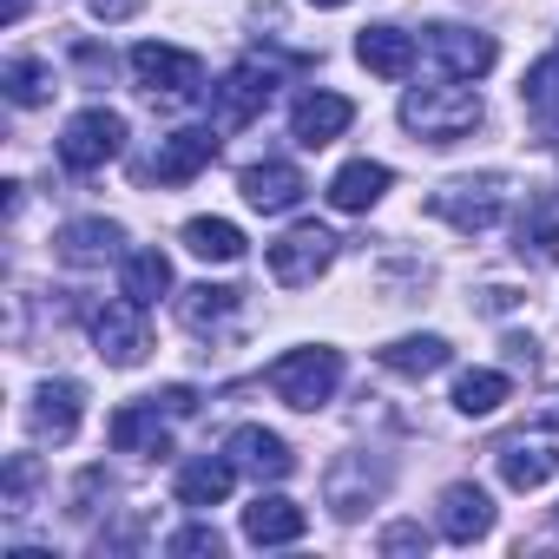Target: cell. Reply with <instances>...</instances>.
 <instances>
[{
    "mask_svg": "<svg viewBox=\"0 0 559 559\" xmlns=\"http://www.w3.org/2000/svg\"><path fill=\"white\" fill-rule=\"evenodd\" d=\"M270 389H276V402L317 415V408L343 389V349H323V343H317V349L276 356V362H270Z\"/></svg>",
    "mask_w": 559,
    "mask_h": 559,
    "instance_id": "1",
    "label": "cell"
},
{
    "mask_svg": "<svg viewBox=\"0 0 559 559\" xmlns=\"http://www.w3.org/2000/svg\"><path fill=\"white\" fill-rule=\"evenodd\" d=\"M402 126L421 132L428 145H454V139H467L480 126V93H467V86H415L402 99Z\"/></svg>",
    "mask_w": 559,
    "mask_h": 559,
    "instance_id": "2",
    "label": "cell"
},
{
    "mask_svg": "<svg viewBox=\"0 0 559 559\" xmlns=\"http://www.w3.org/2000/svg\"><path fill=\"white\" fill-rule=\"evenodd\" d=\"M132 80H139L152 99L185 106V99L204 93V60L185 53V47H158V40H145V47H132Z\"/></svg>",
    "mask_w": 559,
    "mask_h": 559,
    "instance_id": "3",
    "label": "cell"
},
{
    "mask_svg": "<svg viewBox=\"0 0 559 559\" xmlns=\"http://www.w3.org/2000/svg\"><path fill=\"white\" fill-rule=\"evenodd\" d=\"M336 263V237L323 230V224H297V230H284L270 243V276L284 290H304V284H317V276Z\"/></svg>",
    "mask_w": 559,
    "mask_h": 559,
    "instance_id": "4",
    "label": "cell"
},
{
    "mask_svg": "<svg viewBox=\"0 0 559 559\" xmlns=\"http://www.w3.org/2000/svg\"><path fill=\"white\" fill-rule=\"evenodd\" d=\"M119 145H126V119L106 112V106H93V112L67 119V132H60V165H67V171H99V165L119 158Z\"/></svg>",
    "mask_w": 559,
    "mask_h": 559,
    "instance_id": "5",
    "label": "cell"
},
{
    "mask_svg": "<svg viewBox=\"0 0 559 559\" xmlns=\"http://www.w3.org/2000/svg\"><path fill=\"white\" fill-rule=\"evenodd\" d=\"M428 211H435V217H448L454 230L480 237V230H493V224H500L507 191H500V178H454V185H441V191L428 198Z\"/></svg>",
    "mask_w": 559,
    "mask_h": 559,
    "instance_id": "6",
    "label": "cell"
},
{
    "mask_svg": "<svg viewBox=\"0 0 559 559\" xmlns=\"http://www.w3.org/2000/svg\"><path fill=\"white\" fill-rule=\"evenodd\" d=\"M93 343H99V356H106L112 369H139V362H145V349H152L145 304H132V297L106 304V310L93 317Z\"/></svg>",
    "mask_w": 559,
    "mask_h": 559,
    "instance_id": "7",
    "label": "cell"
},
{
    "mask_svg": "<svg viewBox=\"0 0 559 559\" xmlns=\"http://www.w3.org/2000/svg\"><path fill=\"white\" fill-rule=\"evenodd\" d=\"M270 99H276V73H270V67H257V60L230 67V73H224V86H211L217 126H250Z\"/></svg>",
    "mask_w": 559,
    "mask_h": 559,
    "instance_id": "8",
    "label": "cell"
},
{
    "mask_svg": "<svg viewBox=\"0 0 559 559\" xmlns=\"http://www.w3.org/2000/svg\"><path fill=\"white\" fill-rule=\"evenodd\" d=\"M211 158H217V132H211V126H185V132L158 139V152H152L145 178H152V185H191Z\"/></svg>",
    "mask_w": 559,
    "mask_h": 559,
    "instance_id": "9",
    "label": "cell"
},
{
    "mask_svg": "<svg viewBox=\"0 0 559 559\" xmlns=\"http://www.w3.org/2000/svg\"><path fill=\"white\" fill-rule=\"evenodd\" d=\"M382 487H389V467H376L369 454H343V461L330 467V480H323V493H330V513H336V520H356L362 507H376V500H382Z\"/></svg>",
    "mask_w": 559,
    "mask_h": 559,
    "instance_id": "10",
    "label": "cell"
},
{
    "mask_svg": "<svg viewBox=\"0 0 559 559\" xmlns=\"http://www.w3.org/2000/svg\"><path fill=\"white\" fill-rule=\"evenodd\" d=\"M237 191H243V204L250 211H297L304 204V171L290 165V158H263V165H243V178H237Z\"/></svg>",
    "mask_w": 559,
    "mask_h": 559,
    "instance_id": "11",
    "label": "cell"
},
{
    "mask_svg": "<svg viewBox=\"0 0 559 559\" xmlns=\"http://www.w3.org/2000/svg\"><path fill=\"white\" fill-rule=\"evenodd\" d=\"M428 53L448 67V80H480L500 60V47L487 34H474V27H428Z\"/></svg>",
    "mask_w": 559,
    "mask_h": 559,
    "instance_id": "12",
    "label": "cell"
},
{
    "mask_svg": "<svg viewBox=\"0 0 559 559\" xmlns=\"http://www.w3.org/2000/svg\"><path fill=\"white\" fill-rule=\"evenodd\" d=\"M349 119H356V106H349L343 93H304V99L290 106V139H297L304 152H317V145L343 139Z\"/></svg>",
    "mask_w": 559,
    "mask_h": 559,
    "instance_id": "13",
    "label": "cell"
},
{
    "mask_svg": "<svg viewBox=\"0 0 559 559\" xmlns=\"http://www.w3.org/2000/svg\"><path fill=\"white\" fill-rule=\"evenodd\" d=\"M310 533V513L297 507V500H284V493H257L250 507H243V539L250 546H290V539H304Z\"/></svg>",
    "mask_w": 559,
    "mask_h": 559,
    "instance_id": "14",
    "label": "cell"
},
{
    "mask_svg": "<svg viewBox=\"0 0 559 559\" xmlns=\"http://www.w3.org/2000/svg\"><path fill=\"white\" fill-rule=\"evenodd\" d=\"M224 454L237 461V474H257V480H290V467H297L290 441H284V435H270V428H237Z\"/></svg>",
    "mask_w": 559,
    "mask_h": 559,
    "instance_id": "15",
    "label": "cell"
},
{
    "mask_svg": "<svg viewBox=\"0 0 559 559\" xmlns=\"http://www.w3.org/2000/svg\"><path fill=\"white\" fill-rule=\"evenodd\" d=\"M80 402H86V395H80V382H40V389H34V408H27L34 435H40V441H53V448H60V441H73V435H80Z\"/></svg>",
    "mask_w": 559,
    "mask_h": 559,
    "instance_id": "16",
    "label": "cell"
},
{
    "mask_svg": "<svg viewBox=\"0 0 559 559\" xmlns=\"http://www.w3.org/2000/svg\"><path fill=\"white\" fill-rule=\"evenodd\" d=\"M119 243H126V230H119V224H106V217H80V224H67V230L53 237L60 263H73V270L112 263V257H119Z\"/></svg>",
    "mask_w": 559,
    "mask_h": 559,
    "instance_id": "17",
    "label": "cell"
},
{
    "mask_svg": "<svg viewBox=\"0 0 559 559\" xmlns=\"http://www.w3.org/2000/svg\"><path fill=\"white\" fill-rule=\"evenodd\" d=\"M106 435H112V448H119V454H145V461L171 454V428L158 421V402H132V408H119Z\"/></svg>",
    "mask_w": 559,
    "mask_h": 559,
    "instance_id": "18",
    "label": "cell"
},
{
    "mask_svg": "<svg viewBox=\"0 0 559 559\" xmlns=\"http://www.w3.org/2000/svg\"><path fill=\"white\" fill-rule=\"evenodd\" d=\"M441 533L461 539V546L487 539V533H493V500H487L474 480H454V487L441 493Z\"/></svg>",
    "mask_w": 559,
    "mask_h": 559,
    "instance_id": "19",
    "label": "cell"
},
{
    "mask_svg": "<svg viewBox=\"0 0 559 559\" xmlns=\"http://www.w3.org/2000/svg\"><path fill=\"white\" fill-rule=\"evenodd\" d=\"M230 480H237V461L230 454H198L178 467V507H224L230 500Z\"/></svg>",
    "mask_w": 559,
    "mask_h": 559,
    "instance_id": "20",
    "label": "cell"
},
{
    "mask_svg": "<svg viewBox=\"0 0 559 559\" xmlns=\"http://www.w3.org/2000/svg\"><path fill=\"white\" fill-rule=\"evenodd\" d=\"M356 60H362L376 80H408V67H415V34H402V27H362V34H356Z\"/></svg>",
    "mask_w": 559,
    "mask_h": 559,
    "instance_id": "21",
    "label": "cell"
},
{
    "mask_svg": "<svg viewBox=\"0 0 559 559\" xmlns=\"http://www.w3.org/2000/svg\"><path fill=\"white\" fill-rule=\"evenodd\" d=\"M395 185V171L389 165H376V158H356V165H343L336 178H330V204L336 211H369V204H382V191Z\"/></svg>",
    "mask_w": 559,
    "mask_h": 559,
    "instance_id": "22",
    "label": "cell"
},
{
    "mask_svg": "<svg viewBox=\"0 0 559 559\" xmlns=\"http://www.w3.org/2000/svg\"><path fill=\"white\" fill-rule=\"evenodd\" d=\"M559 474V454L546 448V441H507L500 448V480L513 487V493H533V487H546Z\"/></svg>",
    "mask_w": 559,
    "mask_h": 559,
    "instance_id": "23",
    "label": "cell"
},
{
    "mask_svg": "<svg viewBox=\"0 0 559 559\" xmlns=\"http://www.w3.org/2000/svg\"><path fill=\"white\" fill-rule=\"evenodd\" d=\"M171 290V257L165 250H132L126 257V270H119V297H132V304H158Z\"/></svg>",
    "mask_w": 559,
    "mask_h": 559,
    "instance_id": "24",
    "label": "cell"
},
{
    "mask_svg": "<svg viewBox=\"0 0 559 559\" xmlns=\"http://www.w3.org/2000/svg\"><path fill=\"white\" fill-rule=\"evenodd\" d=\"M448 362H454L448 336H402V343L382 349V369H395V376H408V382H421V376H435V369H448Z\"/></svg>",
    "mask_w": 559,
    "mask_h": 559,
    "instance_id": "25",
    "label": "cell"
},
{
    "mask_svg": "<svg viewBox=\"0 0 559 559\" xmlns=\"http://www.w3.org/2000/svg\"><path fill=\"white\" fill-rule=\"evenodd\" d=\"M185 250L204 257V263H237L243 257V230L230 217H191L185 224Z\"/></svg>",
    "mask_w": 559,
    "mask_h": 559,
    "instance_id": "26",
    "label": "cell"
},
{
    "mask_svg": "<svg viewBox=\"0 0 559 559\" xmlns=\"http://www.w3.org/2000/svg\"><path fill=\"white\" fill-rule=\"evenodd\" d=\"M513 395V382L500 376V369H467L461 382H454V408L467 415V421H480V415H493L500 402Z\"/></svg>",
    "mask_w": 559,
    "mask_h": 559,
    "instance_id": "27",
    "label": "cell"
},
{
    "mask_svg": "<svg viewBox=\"0 0 559 559\" xmlns=\"http://www.w3.org/2000/svg\"><path fill=\"white\" fill-rule=\"evenodd\" d=\"M0 86H8V99H14V106H47V99H53V67H47V60L14 53L8 67H0Z\"/></svg>",
    "mask_w": 559,
    "mask_h": 559,
    "instance_id": "28",
    "label": "cell"
},
{
    "mask_svg": "<svg viewBox=\"0 0 559 559\" xmlns=\"http://www.w3.org/2000/svg\"><path fill=\"white\" fill-rule=\"evenodd\" d=\"M237 304H243V290H230V284H198V290L178 297V317H185V330H211V323H224Z\"/></svg>",
    "mask_w": 559,
    "mask_h": 559,
    "instance_id": "29",
    "label": "cell"
},
{
    "mask_svg": "<svg viewBox=\"0 0 559 559\" xmlns=\"http://www.w3.org/2000/svg\"><path fill=\"white\" fill-rule=\"evenodd\" d=\"M520 257H533V263H552L559 257V211L552 204H533L520 217Z\"/></svg>",
    "mask_w": 559,
    "mask_h": 559,
    "instance_id": "30",
    "label": "cell"
},
{
    "mask_svg": "<svg viewBox=\"0 0 559 559\" xmlns=\"http://www.w3.org/2000/svg\"><path fill=\"white\" fill-rule=\"evenodd\" d=\"M520 99H526V112H539V119H552V112H559V53H552V60H539V67L526 73Z\"/></svg>",
    "mask_w": 559,
    "mask_h": 559,
    "instance_id": "31",
    "label": "cell"
},
{
    "mask_svg": "<svg viewBox=\"0 0 559 559\" xmlns=\"http://www.w3.org/2000/svg\"><path fill=\"white\" fill-rule=\"evenodd\" d=\"M27 493H34V454H14L8 461V513H27Z\"/></svg>",
    "mask_w": 559,
    "mask_h": 559,
    "instance_id": "32",
    "label": "cell"
},
{
    "mask_svg": "<svg viewBox=\"0 0 559 559\" xmlns=\"http://www.w3.org/2000/svg\"><path fill=\"white\" fill-rule=\"evenodd\" d=\"M382 552H428V526L421 520H395L382 533Z\"/></svg>",
    "mask_w": 559,
    "mask_h": 559,
    "instance_id": "33",
    "label": "cell"
},
{
    "mask_svg": "<svg viewBox=\"0 0 559 559\" xmlns=\"http://www.w3.org/2000/svg\"><path fill=\"white\" fill-rule=\"evenodd\" d=\"M171 552H224V533L217 526H185V533H171Z\"/></svg>",
    "mask_w": 559,
    "mask_h": 559,
    "instance_id": "34",
    "label": "cell"
},
{
    "mask_svg": "<svg viewBox=\"0 0 559 559\" xmlns=\"http://www.w3.org/2000/svg\"><path fill=\"white\" fill-rule=\"evenodd\" d=\"M86 8H93V21H126V14L145 8V0H86Z\"/></svg>",
    "mask_w": 559,
    "mask_h": 559,
    "instance_id": "35",
    "label": "cell"
},
{
    "mask_svg": "<svg viewBox=\"0 0 559 559\" xmlns=\"http://www.w3.org/2000/svg\"><path fill=\"white\" fill-rule=\"evenodd\" d=\"M73 60H80V73H86V80H99V73H112V60H106L99 47H73Z\"/></svg>",
    "mask_w": 559,
    "mask_h": 559,
    "instance_id": "36",
    "label": "cell"
},
{
    "mask_svg": "<svg viewBox=\"0 0 559 559\" xmlns=\"http://www.w3.org/2000/svg\"><path fill=\"white\" fill-rule=\"evenodd\" d=\"M152 402H158L165 415H191V408H198V395H191V389H165V395H152Z\"/></svg>",
    "mask_w": 559,
    "mask_h": 559,
    "instance_id": "37",
    "label": "cell"
},
{
    "mask_svg": "<svg viewBox=\"0 0 559 559\" xmlns=\"http://www.w3.org/2000/svg\"><path fill=\"white\" fill-rule=\"evenodd\" d=\"M0 21H8V27H14V21H27V0H0Z\"/></svg>",
    "mask_w": 559,
    "mask_h": 559,
    "instance_id": "38",
    "label": "cell"
},
{
    "mask_svg": "<svg viewBox=\"0 0 559 559\" xmlns=\"http://www.w3.org/2000/svg\"><path fill=\"white\" fill-rule=\"evenodd\" d=\"M539 421H546V428H559V395H546V402H539Z\"/></svg>",
    "mask_w": 559,
    "mask_h": 559,
    "instance_id": "39",
    "label": "cell"
},
{
    "mask_svg": "<svg viewBox=\"0 0 559 559\" xmlns=\"http://www.w3.org/2000/svg\"><path fill=\"white\" fill-rule=\"evenodd\" d=\"M310 8H349V0H310Z\"/></svg>",
    "mask_w": 559,
    "mask_h": 559,
    "instance_id": "40",
    "label": "cell"
},
{
    "mask_svg": "<svg viewBox=\"0 0 559 559\" xmlns=\"http://www.w3.org/2000/svg\"><path fill=\"white\" fill-rule=\"evenodd\" d=\"M552 526H559V507H552Z\"/></svg>",
    "mask_w": 559,
    "mask_h": 559,
    "instance_id": "41",
    "label": "cell"
}]
</instances>
